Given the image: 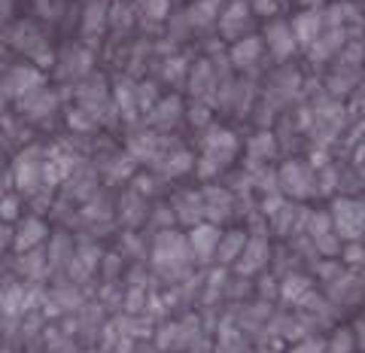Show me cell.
I'll return each mask as SVG.
<instances>
[{"mask_svg":"<svg viewBox=\"0 0 365 353\" xmlns=\"http://www.w3.org/2000/svg\"><path fill=\"white\" fill-rule=\"evenodd\" d=\"M319 350H323L319 344H307V347H299V350H292V353H319Z\"/></svg>","mask_w":365,"mask_h":353,"instance_id":"obj_1","label":"cell"}]
</instances>
